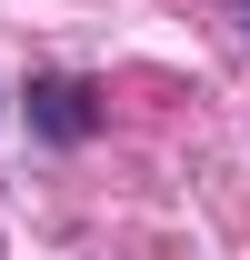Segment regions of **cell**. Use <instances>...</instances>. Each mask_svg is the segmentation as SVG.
<instances>
[{"label":"cell","instance_id":"obj_1","mask_svg":"<svg viewBox=\"0 0 250 260\" xmlns=\"http://www.w3.org/2000/svg\"><path fill=\"white\" fill-rule=\"evenodd\" d=\"M30 120L50 130V140H90L100 110H90V90H80V80H40V90H30Z\"/></svg>","mask_w":250,"mask_h":260}]
</instances>
